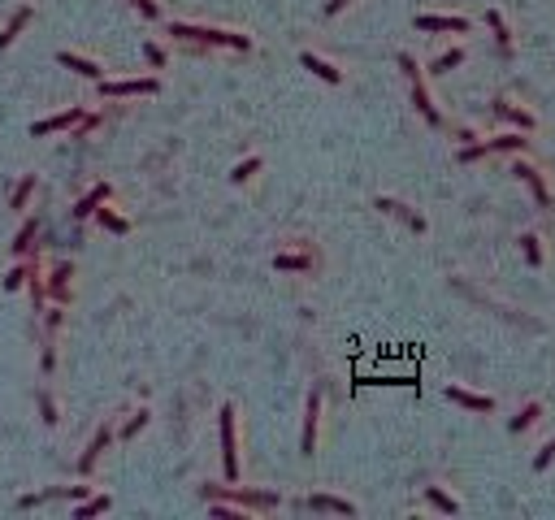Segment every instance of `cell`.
Listing matches in <instances>:
<instances>
[{
  "mask_svg": "<svg viewBox=\"0 0 555 520\" xmlns=\"http://www.w3.org/2000/svg\"><path fill=\"white\" fill-rule=\"evenodd\" d=\"M170 35L178 39H200V44H226V48H248V35H235V30H217V26H191V22H174Z\"/></svg>",
  "mask_w": 555,
  "mask_h": 520,
  "instance_id": "obj_1",
  "label": "cell"
},
{
  "mask_svg": "<svg viewBox=\"0 0 555 520\" xmlns=\"http://www.w3.org/2000/svg\"><path fill=\"white\" fill-rule=\"evenodd\" d=\"M217 425H221V468H226V481L239 477V447H235V408L226 403L217 412Z\"/></svg>",
  "mask_w": 555,
  "mask_h": 520,
  "instance_id": "obj_2",
  "label": "cell"
},
{
  "mask_svg": "<svg viewBox=\"0 0 555 520\" xmlns=\"http://www.w3.org/2000/svg\"><path fill=\"white\" fill-rule=\"evenodd\" d=\"M399 70H403L408 78H412V104H417L421 113H426V122H430V126H438L443 118H438V109L430 104V91H426V83H421V70H417V61L403 53V57H399Z\"/></svg>",
  "mask_w": 555,
  "mask_h": 520,
  "instance_id": "obj_3",
  "label": "cell"
},
{
  "mask_svg": "<svg viewBox=\"0 0 555 520\" xmlns=\"http://www.w3.org/2000/svg\"><path fill=\"white\" fill-rule=\"evenodd\" d=\"M74 122H83V109H65V113H57V118H44V122H35L30 126V135H57V130H70Z\"/></svg>",
  "mask_w": 555,
  "mask_h": 520,
  "instance_id": "obj_4",
  "label": "cell"
},
{
  "mask_svg": "<svg viewBox=\"0 0 555 520\" xmlns=\"http://www.w3.org/2000/svg\"><path fill=\"white\" fill-rule=\"evenodd\" d=\"M317 416H321V395L313 390L308 395V408H304V455H313V447H317Z\"/></svg>",
  "mask_w": 555,
  "mask_h": 520,
  "instance_id": "obj_5",
  "label": "cell"
},
{
  "mask_svg": "<svg viewBox=\"0 0 555 520\" xmlns=\"http://www.w3.org/2000/svg\"><path fill=\"white\" fill-rule=\"evenodd\" d=\"M161 83L156 78H126V83H100L104 95H152Z\"/></svg>",
  "mask_w": 555,
  "mask_h": 520,
  "instance_id": "obj_6",
  "label": "cell"
},
{
  "mask_svg": "<svg viewBox=\"0 0 555 520\" xmlns=\"http://www.w3.org/2000/svg\"><path fill=\"white\" fill-rule=\"evenodd\" d=\"M447 399L460 403V408H468V412H491L495 408L491 395H473V390H460V386H447Z\"/></svg>",
  "mask_w": 555,
  "mask_h": 520,
  "instance_id": "obj_7",
  "label": "cell"
},
{
  "mask_svg": "<svg viewBox=\"0 0 555 520\" xmlns=\"http://www.w3.org/2000/svg\"><path fill=\"white\" fill-rule=\"evenodd\" d=\"M512 174H516V178H520V183H525L529 191H534V200H538V204H551V195H547V183L538 178V169H534V165H525V160H516V165H512Z\"/></svg>",
  "mask_w": 555,
  "mask_h": 520,
  "instance_id": "obj_8",
  "label": "cell"
},
{
  "mask_svg": "<svg viewBox=\"0 0 555 520\" xmlns=\"http://www.w3.org/2000/svg\"><path fill=\"white\" fill-rule=\"evenodd\" d=\"M378 208H382V213H390V217H399V221H408V225H412L417 234L426 230V217H417V213H412V208H408V204L390 200V195H382V200H378Z\"/></svg>",
  "mask_w": 555,
  "mask_h": 520,
  "instance_id": "obj_9",
  "label": "cell"
},
{
  "mask_svg": "<svg viewBox=\"0 0 555 520\" xmlns=\"http://www.w3.org/2000/svg\"><path fill=\"white\" fill-rule=\"evenodd\" d=\"M57 61L65 65V70H74V74L91 78V83H100V78H104V70H100V65H95V61H87V57H78V53H61Z\"/></svg>",
  "mask_w": 555,
  "mask_h": 520,
  "instance_id": "obj_10",
  "label": "cell"
},
{
  "mask_svg": "<svg viewBox=\"0 0 555 520\" xmlns=\"http://www.w3.org/2000/svg\"><path fill=\"white\" fill-rule=\"evenodd\" d=\"M109 438H113V429H109V425H100V429H95L91 447L83 451V460H78V473H91V468H95V460H100V451L109 447Z\"/></svg>",
  "mask_w": 555,
  "mask_h": 520,
  "instance_id": "obj_11",
  "label": "cell"
},
{
  "mask_svg": "<svg viewBox=\"0 0 555 520\" xmlns=\"http://www.w3.org/2000/svg\"><path fill=\"white\" fill-rule=\"evenodd\" d=\"M109 195H113V187H109V183H100V187H91V191L83 195V200L74 204V217H78V221H83V217H91L95 208H100V204L109 200Z\"/></svg>",
  "mask_w": 555,
  "mask_h": 520,
  "instance_id": "obj_12",
  "label": "cell"
},
{
  "mask_svg": "<svg viewBox=\"0 0 555 520\" xmlns=\"http://www.w3.org/2000/svg\"><path fill=\"white\" fill-rule=\"evenodd\" d=\"M308 508H313V512H338V516H356V503H347V499H334V494H313V499H308Z\"/></svg>",
  "mask_w": 555,
  "mask_h": 520,
  "instance_id": "obj_13",
  "label": "cell"
},
{
  "mask_svg": "<svg viewBox=\"0 0 555 520\" xmlns=\"http://www.w3.org/2000/svg\"><path fill=\"white\" fill-rule=\"evenodd\" d=\"M235 503H243V508H278V494L269 490H226Z\"/></svg>",
  "mask_w": 555,
  "mask_h": 520,
  "instance_id": "obj_14",
  "label": "cell"
},
{
  "mask_svg": "<svg viewBox=\"0 0 555 520\" xmlns=\"http://www.w3.org/2000/svg\"><path fill=\"white\" fill-rule=\"evenodd\" d=\"M417 30H460V35H464L468 22H464V18H434V13H421V18H417Z\"/></svg>",
  "mask_w": 555,
  "mask_h": 520,
  "instance_id": "obj_15",
  "label": "cell"
},
{
  "mask_svg": "<svg viewBox=\"0 0 555 520\" xmlns=\"http://www.w3.org/2000/svg\"><path fill=\"white\" fill-rule=\"evenodd\" d=\"M26 22H30V5H22V9H18V13H13V18H9V26L0 30V48H9L13 39H18L22 30H26Z\"/></svg>",
  "mask_w": 555,
  "mask_h": 520,
  "instance_id": "obj_16",
  "label": "cell"
},
{
  "mask_svg": "<svg viewBox=\"0 0 555 520\" xmlns=\"http://www.w3.org/2000/svg\"><path fill=\"white\" fill-rule=\"evenodd\" d=\"M113 508V499L109 494H87V499H78V520H91V516H104Z\"/></svg>",
  "mask_w": 555,
  "mask_h": 520,
  "instance_id": "obj_17",
  "label": "cell"
},
{
  "mask_svg": "<svg viewBox=\"0 0 555 520\" xmlns=\"http://www.w3.org/2000/svg\"><path fill=\"white\" fill-rule=\"evenodd\" d=\"M300 61H304V70H313L317 78H325V83H338V78H343V74L334 70V65H330V61H321L317 53H304Z\"/></svg>",
  "mask_w": 555,
  "mask_h": 520,
  "instance_id": "obj_18",
  "label": "cell"
},
{
  "mask_svg": "<svg viewBox=\"0 0 555 520\" xmlns=\"http://www.w3.org/2000/svg\"><path fill=\"white\" fill-rule=\"evenodd\" d=\"M35 234H39V225H35V221H26V225H22V230H18V234H13V243H9V248H13V252H18V256H22V252H30V243H35Z\"/></svg>",
  "mask_w": 555,
  "mask_h": 520,
  "instance_id": "obj_19",
  "label": "cell"
},
{
  "mask_svg": "<svg viewBox=\"0 0 555 520\" xmlns=\"http://www.w3.org/2000/svg\"><path fill=\"white\" fill-rule=\"evenodd\" d=\"M95 217H100V225H104V230H113V234H126V230H130V221L118 217L113 208H95Z\"/></svg>",
  "mask_w": 555,
  "mask_h": 520,
  "instance_id": "obj_20",
  "label": "cell"
},
{
  "mask_svg": "<svg viewBox=\"0 0 555 520\" xmlns=\"http://www.w3.org/2000/svg\"><path fill=\"white\" fill-rule=\"evenodd\" d=\"M70 278H74V265H57V273H53V295L57 299L70 295Z\"/></svg>",
  "mask_w": 555,
  "mask_h": 520,
  "instance_id": "obj_21",
  "label": "cell"
},
{
  "mask_svg": "<svg viewBox=\"0 0 555 520\" xmlns=\"http://www.w3.org/2000/svg\"><path fill=\"white\" fill-rule=\"evenodd\" d=\"M426 499L434 503L438 512H447V516H455V512H460V503H455L451 494H443V490H438V485H430V490H426Z\"/></svg>",
  "mask_w": 555,
  "mask_h": 520,
  "instance_id": "obj_22",
  "label": "cell"
},
{
  "mask_svg": "<svg viewBox=\"0 0 555 520\" xmlns=\"http://www.w3.org/2000/svg\"><path fill=\"white\" fill-rule=\"evenodd\" d=\"M273 269H291V273H300V269H313V256H273Z\"/></svg>",
  "mask_w": 555,
  "mask_h": 520,
  "instance_id": "obj_23",
  "label": "cell"
},
{
  "mask_svg": "<svg viewBox=\"0 0 555 520\" xmlns=\"http://www.w3.org/2000/svg\"><path fill=\"white\" fill-rule=\"evenodd\" d=\"M30 195H35V178H22V183L13 187V195H9V208H26Z\"/></svg>",
  "mask_w": 555,
  "mask_h": 520,
  "instance_id": "obj_24",
  "label": "cell"
},
{
  "mask_svg": "<svg viewBox=\"0 0 555 520\" xmlns=\"http://www.w3.org/2000/svg\"><path fill=\"white\" fill-rule=\"evenodd\" d=\"M486 22H491V30H495V39H499V48H503V53H508V48H512V35H508V26H503V18H499L495 9H491V13H486Z\"/></svg>",
  "mask_w": 555,
  "mask_h": 520,
  "instance_id": "obj_25",
  "label": "cell"
},
{
  "mask_svg": "<svg viewBox=\"0 0 555 520\" xmlns=\"http://www.w3.org/2000/svg\"><path fill=\"white\" fill-rule=\"evenodd\" d=\"M538 416H543V408H538V403H529L525 412H516V416H512V434H520V429H529V425H534Z\"/></svg>",
  "mask_w": 555,
  "mask_h": 520,
  "instance_id": "obj_26",
  "label": "cell"
},
{
  "mask_svg": "<svg viewBox=\"0 0 555 520\" xmlns=\"http://www.w3.org/2000/svg\"><path fill=\"white\" fill-rule=\"evenodd\" d=\"M460 61H464V53H460V48H451V53H443V57L434 61V70H438V74H447V70H455Z\"/></svg>",
  "mask_w": 555,
  "mask_h": 520,
  "instance_id": "obj_27",
  "label": "cell"
},
{
  "mask_svg": "<svg viewBox=\"0 0 555 520\" xmlns=\"http://www.w3.org/2000/svg\"><path fill=\"white\" fill-rule=\"evenodd\" d=\"M256 169H260V160H256V156H248V160H239V165H235V174H230V178H235V183H248V178H252Z\"/></svg>",
  "mask_w": 555,
  "mask_h": 520,
  "instance_id": "obj_28",
  "label": "cell"
},
{
  "mask_svg": "<svg viewBox=\"0 0 555 520\" xmlns=\"http://www.w3.org/2000/svg\"><path fill=\"white\" fill-rule=\"evenodd\" d=\"M26 278H30V265H18V269H9V273H5V290H18Z\"/></svg>",
  "mask_w": 555,
  "mask_h": 520,
  "instance_id": "obj_29",
  "label": "cell"
},
{
  "mask_svg": "<svg viewBox=\"0 0 555 520\" xmlns=\"http://www.w3.org/2000/svg\"><path fill=\"white\" fill-rule=\"evenodd\" d=\"M39 416H44V425H57V403L48 395H39Z\"/></svg>",
  "mask_w": 555,
  "mask_h": 520,
  "instance_id": "obj_30",
  "label": "cell"
},
{
  "mask_svg": "<svg viewBox=\"0 0 555 520\" xmlns=\"http://www.w3.org/2000/svg\"><path fill=\"white\" fill-rule=\"evenodd\" d=\"M143 425H148V412H135V416L126 420V429H122V438H135V434H139Z\"/></svg>",
  "mask_w": 555,
  "mask_h": 520,
  "instance_id": "obj_31",
  "label": "cell"
},
{
  "mask_svg": "<svg viewBox=\"0 0 555 520\" xmlns=\"http://www.w3.org/2000/svg\"><path fill=\"white\" fill-rule=\"evenodd\" d=\"M520 248H525V260H529V265H538V260H543V252H538V239H534V234L520 239Z\"/></svg>",
  "mask_w": 555,
  "mask_h": 520,
  "instance_id": "obj_32",
  "label": "cell"
},
{
  "mask_svg": "<svg viewBox=\"0 0 555 520\" xmlns=\"http://www.w3.org/2000/svg\"><path fill=\"white\" fill-rule=\"evenodd\" d=\"M499 113L516 118V122H520V130H529V126H534V118H529V113H520V109H512V104H499Z\"/></svg>",
  "mask_w": 555,
  "mask_h": 520,
  "instance_id": "obj_33",
  "label": "cell"
},
{
  "mask_svg": "<svg viewBox=\"0 0 555 520\" xmlns=\"http://www.w3.org/2000/svg\"><path fill=\"white\" fill-rule=\"evenodd\" d=\"M551 460H555V438H551V443H547L543 451H538V460H534V468H547Z\"/></svg>",
  "mask_w": 555,
  "mask_h": 520,
  "instance_id": "obj_34",
  "label": "cell"
},
{
  "mask_svg": "<svg viewBox=\"0 0 555 520\" xmlns=\"http://www.w3.org/2000/svg\"><path fill=\"white\" fill-rule=\"evenodd\" d=\"M130 5H135V9L143 13V18H156V13H161V9H156V0H130Z\"/></svg>",
  "mask_w": 555,
  "mask_h": 520,
  "instance_id": "obj_35",
  "label": "cell"
},
{
  "mask_svg": "<svg viewBox=\"0 0 555 520\" xmlns=\"http://www.w3.org/2000/svg\"><path fill=\"white\" fill-rule=\"evenodd\" d=\"M148 61H152V65H165V53H161L156 44H148Z\"/></svg>",
  "mask_w": 555,
  "mask_h": 520,
  "instance_id": "obj_36",
  "label": "cell"
},
{
  "mask_svg": "<svg viewBox=\"0 0 555 520\" xmlns=\"http://www.w3.org/2000/svg\"><path fill=\"white\" fill-rule=\"evenodd\" d=\"M347 5H352V0H325V13H343Z\"/></svg>",
  "mask_w": 555,
  "mask_h": 520,
  "instance_id": "obj_37",
  "label": "cell"
}]
</instances>
